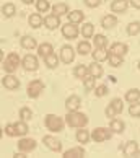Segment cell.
I'll use <instances>...</instances> for the list:
<instances>
[{
  "instance_id": "bcb514c9",
  "label": "cell",
  "mask_w": 140,
  "mask_h": 158,
  "mask_svg": "<svg viewBox=\"0 0 140 158\" xmlns=\"http://www.w3.org/2000/svg\"><path fill=\"white\" fill-rule=\"evenodd\" d=\"M104 113H106V118H111V119L117 116V113H116V111H114V108L111 106V104H108V108L104 109Z\"/></svg>"
},
{
  "instance_id": "52a82bcc",
  "label": "cell",
  "mask_w": 140,
  "mask_h": 158,
  "mask_svg": "<svg viewBox=\"0 0 140 158\" xmlns=\"http://www.w3.org/2000/svg\"><path fill=\"white\" fill-rule=\"evenodd\" d=\"M78 34H80V28L75 23L68 21L67 25L62 26V36L65 39H75V38H78Z\"/></svg>"
},
{
  "instance_id": "e575fe53",
  "label": "cell",
  "mask_w": 140,
  "mask_h": 158,
  "mask_svg": "<svg viewBox=\"0 0 140 158\" xmlns=\"http://www.w3.org/2000/svg\"><path fill=\"white\" fill-rule=\"evenodd\" d=\"M95 48H108V38L104 36V34H95Z\"/></svg>"
},
{
  "instance_id": "2e32d148",
  "label": "cell",
  "mask_w": 140,
  "mask_h": 158,
  "mask_svg": "<svg viewBox=\"0 0 140 158\" xmlns=\"http://www.w3.org/2000/svg\"><path fill=\"white\" fill-rule=\"evenodd\" d=\"M88 69H90V75H91V77H95L96 80H98V78H101V77H103V73H104L101 62H96V60H93L90 65H88Z\"/></svg>"
},
{
  "instance_id": "9a60e30c",
  "label": "cell",
  "mask_w": 140,
  "mask_h": 158,
  "mask_svg": "<svg viewBox=\"0 0 140 158\" xmlns=\"http://www.w3.org/2000/svg\"><path fill=\"white\" fill-rule=\"evenodd\" d=\"M91 56H93V60L104 62L109 57V51H108V48H95V52H91Z\"/></svg>"
},
{
  "instance_id": "7c38bea8",
  "label": "cell",
  "mask_w": 140,
  "mask_h": 158,
  "mask_svg": "<svg viewBox=\"0 0 140 158\" xmlns=\"http://www.w3.org/2000/svg\"><path fill=\"white\" fill-rule=\"evenodd\" d=\"M129 0H113L111 3V11L113 13H126L129 8Z\"/></svg>"
},
{
  "instance_id": "ab89813d",
  "label": "cell",
  "mask_w": 140,
  "mask_h": 158,
  "mask_svg": "<svg viewBox=\"0 0 140 158\" xmlns=\"http://www.w3.org/2000/svg\"><path fill=\"white\" fill-rule=\"evenodd\" d=\"M95 81H96V78H95V77H91V75H88L86 78H83V86H85V90H86V91L95 90V88H96Z\"/></svg>"
},
{
  "instance_id": "8992f818",
  "label": "cell",
  "mask_w": 140,
  "mask_h": 158,
  "mask_svg": "<svg viewBox=\"0 0 140 158\" xmlns=\"http://www.w3.org/2000/svg\"><path fill=\"white\" fill-rule=\"evenodd\" d=\"M21 65H23L25 70H28V72H34V70H38V67H39L38 57L34 54H26L21 59Z\"/></svg>"
},
{
  "instance_id": "681fc988",
  "label": "cell",
  "mask_w": 140,
  "mask_h": 158,
  "mask_svg": "<svg viewBox=\"0 0 140 158\" xmlns=\"http://www.w3.org/2000/svg\"><path fill=\"white\" fill-rule=\"evenodd\" d=\"M134 156H137V158H140V150H137V153L134 155Z\"/></svg>"
},
{
  "instance_id": "7dc6e473",
  "label": "cell",
  "mask_w": 140,
  "mask_h": 158,
  "mask_svg": "<svg viewBox=\"0 0 140 158\" xmlns=\"http://www.w3.org/2000/svg\"><path fill=\"white\" fill-rule=\"evenodd\" d=\"M129 3L134 8H140V0H129Z\"/></svg>"
},
{
  "instance_id": "9c48e42d",
  "label": "cell",
  "mask_w": 140,
  "mask_h": 158,
  "mask_svg": "<svg viewBox=\"0 0 140 158\" xmlns=\"http://www.w3.org/2000/svg\"><path fill=\"white\" fill-rule=\"evenodd\" d=\"M43 143H44L51 152H56V153L62 152V142H60V140H57L56 137H52V135H44V137H43Z\"/></svg>"
},
{
  "instance_id": "4dcf8cb0",
  "label": "cell",
  "mask_w": 140,
  "mask_h": 158,
  "mask_svg": "<svg viewBox=\"0 0 140 158\" xmlns=\"http://www.w3.org/2000/svg\"><path fill=\"white\" fill-rule=\"evenodd\" d=\"M59 60H60V57H57L56 52H52V54H49L47 57H44V62H46V65H47L49 69H57Z\"/></svg>"
},
{
  "instance_id": "7a4b0ae2",
  "label": "cell",
  "mask_w": 140,
  "mask_h": 158,
  "mask_svg": "<svg viewBox=\"0 0 140 158\" xmlns=\"http://www.w3.org/2000/svg\"><path fill=\"white\" fill-rule=\"evenodd\" d=\"M44 126L51 132H62L64 126H65V119H62L60 116H57V114H46Z\"/></svg>"
},
{
  "instance_id": "7402d4cb",
  "label": "cell",
  "mask_w": 140,
  "mask_h": 158,
  "mask_svg": "<svg viewBox=\"0 0 140 158\" xmlns=\"http://www.w3.org/2000/svg\"><path fill=\"white\" fill-rule=\"evenodd\" d=\"M21 48L26 49V51H33V49L38 48V43L33 36H23L21 38Z\"/></svg>"
},
{
  "instance_id": "7bdbcfd3",
  "label": "cell",
  "mask_w": 140,
  "mask_h": 158,
  "mask_svg": "<svg viewBox=\"0 0 140 158\" xmlns=\"http://www.w3.org/2000/svg\"><path fill=\"white\" fill-rule=\"evenodd\" d=\"M3 131H5V134H7L8 137H15V135H18V132H16V126H15V124H7Z\"/></svg>"
},
{
  "instance_id": "ee69618b",
  "label": "cell",
  "mask_w": 140,
  "mask_h": 158,
  "mask_svg": "<svg viewBox=\"0 0 140 158\" xmlns=\"http://www.w3.org/2000/svg\"><path fill=\"white\" fill-rule=\"evenodd\" d=\"M106 93H108V85H98L95 88V96L98 98H103Z\"/></svg>"
},
{
  "instance_id": "ffe728a7",
  "label": "cell",
  "mask_w": 140,
  "mask_h": 158,
  "mask_svg": "<svg viewBox=\"0 0 140 158\" xmlns=\"http://www.w3.org/2000/svg\"><path fill=\"white\" fill-rule=\"evenodd\" d=\"M75 139H77L78 143L83 145V143H88V140L91 139V134L86 131L85 127H80L78 131H77V134H75Z\"/></svg>"
},
{
  "instance_id": "cb8c5ba5",
  "label": "cell",
  "mask_w": 140,
  "mask_h": 158,
  "mask_svg": "<svg viewBox=\"0 0 140 158\" xmlns=\"http://www.w3.org/2000/svg\"><path fill=\"white\" fill-rule=\"evenodd\" d=\"M52 13L57 15V16H62V15H68L70 13V10H68V5L67 3H56V5H52Z\"/></svg>"
},
{
  "instance_id": "3957f363",
  "label": "cell",
  "mask_w": 140,
  "mask_h": 158,
  "mask_svg": "<svg viewBox=\"0 0 140 158\" xmlns=\"http://www.w3.org/2000/svg\"><path fill=\"white\" fill-rule=\"evenodd\" d=\"M21 65V59L16 52H8L7 57L2 60V69L5 70L7 73H13L16 72V69Z\"/></svg>"
},
{
  "instance_id": "8d00e7d4",
  "label": "cell",
  "mask_w": 140,
  "mask_h": 158,
  "mask_svg": "<svg viewBox=\"0 0 140 158\" xmlns=\"http://www.w3.org/2000/svg\"><path fill=\"white\" fill-rule=\"evenodd\" d=\"M127 34H129V36H137V34H140V21L129 23V26H127Z\"/></svg>"
},
{
  "instance_id": "603a6c76",
  "label": "cell",
  "mask_w": 140,
  "mask_h": 158,
  "mask_svg": "<svg viewBox=\"0 0 140 158\" xmlns=\"http://www.w3.org/2000/svg\"><path fill=\"white\" fill-rule=\"evenodd\" d=\"M67 16H68V21L70 23H75V25H78V23H81V21L85 20V13L81 10H72Z\"/></svg>"
},
{
  "instance_id": "484cf974",
  "label": "cell",
  "mask_w": 140,
  "mask_h": 158,
  "mask_svg": "<svg viewBox=\"0 0 140 158\" xmlns=\"http://www.w3.org/2000/svg\"><path fill=\"white\" fill-rule=\"evenodd\" d=\"M73 75H75L77 78L83 80V78H86V77L90 75V69L86 67V65H81V64H80V65H77V67L73 69Z\"/></svg>"
},
{
  "instance_id": "d590c367",
  "label": "cell",
  "mask_w": 140,
  "mask_h": 158,
  "mask_svg": "<svg viewBox=\"0 0 140 158\" xmlns=\"http://www.w3.org/2000/svg\"><path fill=\"white\" fill-rule=\"evenodd\" d=\"M2 13H3V16H7V18H11V16L16 13V7L13 3H5L2 7Z\"/></svg>"
},
{
  "instance_id": "74e56055",
  "label": "cell",
  "mask_w": 140,
  "mask_h": 158,
  "mask_svg": "<svg viewBox=\"0 0 140 158\" xmlns=\"http://www.w3.org/2000/svg\"><path fill=\"white\" fill-rule=\"evenodd\" d=\"M109 104L114 108V111H116L117 114H121L122 111H124V101H122L121 98H113V99H111V103H109Z\"/></svg>"
},
{
  "instance_id": "5b68a950",
  "label": "cell",
  "mask_w": 140,
  "mask_h": 158,
  "mask_svg": "<svg viewBox=\"0 0 140 158\" xmlns=\"http://www.w3.org/2000/svg\"><path fill=\"white\" fill-rule=\"evenodd\" d=\"M111 129H106V127H96V129H93V132H91V139L95 140V142H106V140L111 139Z\"/></svg>"
},
{
  "instance_id": "5bb4252c",
  "label": "cell",
  "mask_w": 140,
  "mask_h": 158,
  "mask_svg": "<svg viewBox=\"0 0 140 158\" xmlns=\"http://www.w3.org/2000/svg\"><path fill=\"white\" fill-rule=\"evenodd\" d=\"M44 26L47 28V30H56V28H59L60 26V16H57L54 13L44 16Z\"/></svg>"
},
{
  "instance_id": "c3c4849f",
  "label": "cell",
  "mask_w": 140,
  "mask_h": 158,
  "mask_svg": "<svg viewBox=\"0 0 140 158\" xmlns=\"http://www.w3.org/2000/svg\"><path fill=\"white\" fill-rule=\"evenodd\" d=\"M23 3H26V5H30V3H33V0H21Z\"/></svg>"
},
{
  "instance_id": "30bf717a",
  "label": "cell",
  "mask_w": 140,
  "mask_h": 158,
  "mask_svg": "<svg viewBox=\"0 0 140 158\" xmlns=\"http://www.w3.org/2000/svg\"><path fill=\"white\" fill-rule=\"evenodd\" d=\"M34 148H36V140L34 139H28V137L20 139V142H18V150L20 152L30 153V152H33Z\"/></svg>"
},
{
  "instance_id": "8fae6325",
  "label": "cell",
  "mask_w": 140,
  "mask_h": 158,
  "mask_svg": "<svg viewBox=\"0 0 140 158\" xmlns=\"http://www.w3.org/2000/svg\"><path fill=\"white\" fill-rule=\"evenodd\" d=\"M2 85H3V88H7V90H16L20 86V80L16 78L13 73H8L2 78Z\"/></svg>"
},
{
  "instance_id": "b9f144b4",
  "label": "cell",
  "mask_w": 140,
  "mask_h": 158,
  "mask_svg": "<svg viewBox=\"0 0 140 158\" xmlns=\"http://www.w3.org/2000/svg\"><path fill=\"white\" fill-rule=\"evenodd\" d=\"M31 116H33V111L30 109V108H21L20 109V118H21V121H30L31 119Z\"/></svg>"
},
{
  "instance_id": "f907efd6",
  "label": "cell",
  "mask_w": 140,
  "mask_h": 158,
  "mask_svg": "<svg viewBox=\"0 0 140 158\" xmlns=\"http://www.w3.org/2000/svg\"><path fill=\"white\" fill-rule=\"evenodd\" d=\"M138 70H140V62H138Z\"/></svg>"
},
{
  "instance_id": "836d02e7",
  "label": "cell",
  "mask_w": 140,
  "mask_h": 158,
  "mask_svg": "<svg viewBox=\"0 0 140 158\" xmlns=\"http://www.w3.org/2000/svg\"><path fill=\"white\" fill-rule=\"evenodd\" d=\"M51 8L52 7H51L49 0H36V10H38V13H47Z\"/></svg>"
},
{
  "instance_id": "d4e9b609",
  "label": "cell",
  "mask_w": 140,
  "mask_h": 158,
  "mask_svg": "<svg viewBox=\"0 0 140 158\" xmlns=\"http://www.w3.org/2000/svg\"><path fill=\"white\" fill-rule=\"evenodd\" d=\"M137 150H138V143L135 142V140H129V142L126 143V147H124V155L126 156H134L137 153Z\"/></svg>"
},
{
  "instance_id": "4fadbf2b",
  "label": "cell",
  "mask_w": 140,
  "mask_h": 158,
  "mask_svg": "<svg viewBox=\"0 0 140 158\" xmlns=\"http://www.w3.org/2000/svg\"><path fill=\"white\" fill-rule=\"evenodd\" d=\"M81 106V99L78 95H72L65 99V109L67 111H78Z\"/></svg>"
},
{
  "instance_id": "ba28073f",
  "label": "cell",
  "mask_w": 140,
  "mask_h": 158,
  "mask_svg": "<svg viewBox=\"0 0 140 158\" xmlns=\"http://www.w3.org/2000/svg\"><path fill=\"white\" fill-rule=\"evenodd\" d=\"M59 57H60V60L64 64H72L73 59H75V49L72 48V46H62L60 48V52H59Z\"/></svg>"
},
{
  "instance_id": "60d3db41",
  "label": "cell",
  "mask_w": 140,
  "mask_h": 158,
  "mask_svg": "<svg viewBox=\"0 0 140 158\" xmlns=\"http://www.w3.org/2000/svg\"><path fill=\"white\" fill-rule=\"evenodd\" d=\"M129 114L132 116V118H140V101L130 103V106H129Z\"/></svg>"
},
{
  "instance_id": "4316f807",
  "label": "cell",
  "mask_w": 140,
  "mask_h": 158,
  "mask_svg": "<svg viewBox=\"0 0 140 158\" xmlns=\"http://www.w3.org/2000/svg\"><path fill=\"white\" fill-rule=\"evenodd\" d=\"M54 52V48H52V44H49V43H43V44H39L38 46V54L43 57H47L49 54H52Z\"/></svg>"
},
{
  "instance_id": "d6986e66",
  "label": "cell",
  "mask_w": 140,
  "mask_h": 158,
  "mask_svg": "<svg viewBox=\"0 0 140 158\" xmlns=\"http://www.w3.org/2000/svg\"><path fill=\"white\" fill-rule=\"evenodd\" d=\"M117 25V16L116 15H104L101 18V26L104 30H111V28H114Z\"/></svg>"
},
{
  "instance_id": "e0dca14e",
  "label": "cell",
  "mask_w": 140,
  "mask_h": 158,
  "mask_svg": "<svg viewBox=\"0 0 140 158\" xmlns=\"http://www.w3.org/2000/svg\"><path fill=\"white\" fill-rule=\"evenodd\" d=\"M127 51H129V48H127L126 43H113V44H111V48H109V52L117 54V56H122V57L127 54Z\"/></svg>"
},
{
  "instance_id": "83f0119b",
  "label": "cell",
  "mask_w": 140,
  "mask_h": 158,
  "mask_svg": "<svg viewBox=\"0 0 140 158\" xmlns=\"http://www.w3.org/2000/svg\"><path fill=\"white\" fill-rule=\"evenodd\" d=\"M28 23H30L31 28H39V26H43L44 18L41 16V13H31L30 18H28Z\"/></svg>"
},
{
  "instance_id": "1f68e13d",
  "label": "cell",
  "mask_w": 140,
  "mask_h": 158,
  "mask_svg": "<svg viewBox=\"0 0 140 158\" xmlns=\"http://www.w3.org/2000/svg\"><path fill=\"white\" fill-rule=\"evenodd\" d=\"M126 101L127 103H135L140 101V90L138 88H132L126 93Z\"/></svg>"
},
{
  "instance_id": "f35d334b",
  "label": "cell",
  "mask_w": 140,
  "mask_h": 158,
  "mask_svg": "<svg viewBox=\"0 0 140 158\" xmlns=\"http://www.w3.org/2000/svg\"><path fill=\"white\" fill-rule=\"evenodd\" d=\"M15 126H16V132H18V135L21 137H25L26 134H28V124H26V121H18V122H15Z\"/></svg>"
},
{
  "instance_id": "44dd1931",
  "label": "cell",
  "mask_w": 140,
  "mask_h": 158,
  "mask_svg": "<svg viewBox=\"0 0 140 158\" xmlns=\"http://www.w3.org/2000/svg\"><path fill=\"white\" fill-rule=\"evenodd\" d=\"M109 129L116 134H122L126 131V124H124V121H121L117 118H113L111 119V124H109Z\"/></svg>"
},
{
  "instance_id": "277c9868",
  "label": "cell",
  "mask_w": 140,
  "mask_h": 158,
  "mask_svg": "<svg viewBox=\"0 0 140 158\" xmlns=\"http://www.w3.org/2000/svg\"><path fill=\"white\" fill-rule=\"evenodd\" d=\"M44 90V83H43V80H31L30 83H28V88H26V93H28V96L33 98V99H36L41 93H43Z\"/></svg>"
},
{
  "instance_id": "6da1fadb",
  "label": "cell",
  "mask_w": 140,
  "mask_h": 158,
  "mask_svg": "<svg viewBox=\"0 0 140 158\" xmlns=\"http://www.w3.org/2000/svg\"><path fill=\"white\" fill-rule=\"evenodd\" d=\"M65 124L68 127H73V129L86 127V124H88V116L80 113V111H67Z\"/></svg>"
},
{
  "instance_id": "f1b7e54d",
  "label": "cell",
  "mask_w": 140,
  "mask_h": 158,
  "mask_svg": "<svg viewBox=\"0 0 140 158\" xmlns=\"http://www.w3.org/2000/svg\"><path fill=\"white\" fill-rule=\"evenodd\" d=\"M81 36L86 39L95 36V25L93 23H83V26H81Z\"/></svg>"
},
{
  "instance_id": "f546056e",
  "label": "cell",
  "mask_w": 140,
  "mask_h": 158,
  "mask_svg": "<svg viewBox=\"0 0 140 158\" xmlns=\"http://www.w3.org/2000/svg\"><path fill=\"white\" fill-rule=\"evenodd\" d=\"M77 52H78L80 56L91 54V44L88 43V41H80V43L77 44Z\"/></svg>"
},
{
  "instance_id": "ac0fdd59",
  "label": "cell",
  "mask_w": 140,
  "mask_h": 158,
  "mask_svg": "<svg viewBox=\"0 0 140 158\" xmlns=\"http://www.w3.org/2000/svg\"><path fill=\"white\" fill-rule=\"evenodd\" d=\"M81 156H85V148L81 147V145L64 152V158H81Z\"/></svg>"
},
{
  "instance_id": "f6af8a7d",
  "label": "cell",
  "mask_w": 140,
  "mask_h": 158,
  "mask_svg": "<svg viewBox=\"0 0 140 158\" xmlns=\"http://www.w3.org/2000/svg\"><path fill=\"white\" fill-rule=\"evenodd\" d=\"M103 0H83V3L86 5L88 8H96V7H100Z\"/></svg>"
},
{
  "instance_id": "d6a6232c",
  "label": "cell",
  "mask_w": 140,
  "mask_h": 158,
  "mask_svg": "<svg viewBox=\"0 0 140 158\" xmlns=\"http://www.w3.org/2000/svg\"><path fill=\"white\" fill-rule=\"evenodd\" d=\"M108 62H109L111 67H121L122 64H124V59H122V56H117V54H113V52H109Z\"/></svg>"
}]
</instances>
